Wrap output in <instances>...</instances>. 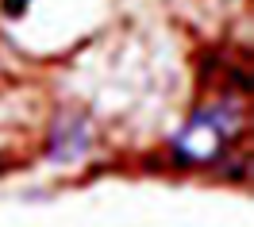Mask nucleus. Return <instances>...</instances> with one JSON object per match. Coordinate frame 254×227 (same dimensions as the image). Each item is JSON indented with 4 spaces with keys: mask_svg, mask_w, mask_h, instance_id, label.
Returning <instances> with one entry per match:
<instances>
[{
    "mask_svg": "<svg viewBox=\"0 0 254 227\" xmlns=\"http://www.w3.org/2000/svg\"><path fill=\"white\" fill-rule=\"evenodd\" d=\"M239 131H243V108L235 100H212L200 104L170 135V154L185 166H212Z\"/></svg>",
    "mask_w": 254,
    "mask_h": 227,
    "instance_id": "obj_1",
    "label": "nucleus"
},
{
    "mask_svg": "<svg viewBox=\"0 0 254 227\" xmlns=\"http://www.w3.org/2000/svg\"><path fill=\"white\" fill-rule=\"evenodd\" d=\"M93 143H96L93 119L85 112L62 108L50 119V131H47V162L54 170H69V166L85 162L93 154Z\"/></svg>",
    "mask_w": 254,
    "mask_h": 227,
    "instance_id": "obj_2",
    "label": "nucleus"
},
{
    "mask_svg": "<svg viewBox=\"0 0 254 227\" xmlns=\"http://www.w3.org/2000/svg\"><path fill=\"white\" fill-rule=\"evenodd\" d=\"M27 4H31V0H4V12H8V16H19Z\"/></svg>",
    "mask_w": 254,
    "mask_h": 227,
    "instance_id": "obj_3",
    "label": "nucleus"
}]
</instances>
